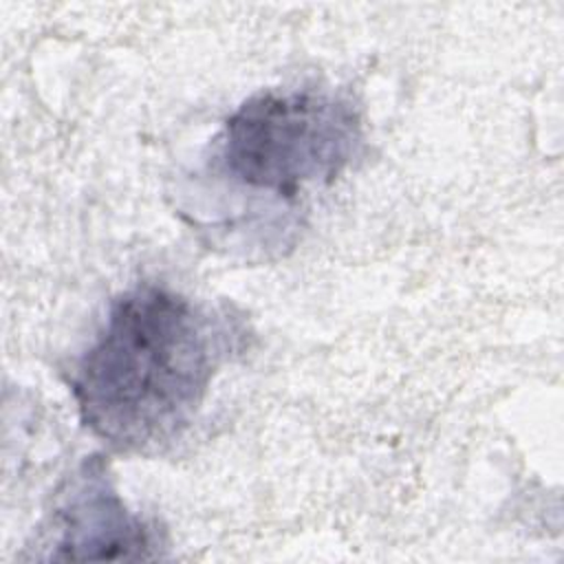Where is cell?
<instances>
[{
    "mask_svg": "<svg viewBox=\"0 0 564 564\" xmlns=\"http://www.w3.org/2000/svg\"><path fill=\"white\" fill-rule=\"evenodd\" d=\"M247 328L227 308L156 282L121 291L70 370L82 425L119 454L156 452L196 419Z\"/></svg>",
    "mask_w": 564,
    "mask_h": 564,
    "instance_id": "1",
    "label": "cell"
},
{
    "mask_svg": "<svg viewBox=\"0 0 564 564\" xmlns=\"http://www.w3.org/2000/svg\"><path fill=\"white\" fill-rule=\"evenodd\" d=\"M361 148L364 123L350 97L324 88L260 90L225 119L207 170L289 200L311 185L335 183Z\"/></svg>",
    "mask_w": 564,
    "mask_h": 564,
    "instance_id": "2",
    "label": "cell"
},
{
    "mask_svg": "<svg viewBox=\"0 0 564 564\" xmlns=\"http://www.w3.org/2000/svg\"><path fill=\"white\" fill-rule=\"evenodd\" d=\"M163 533L130 511L101 456H88L59 485L29 560L139 562L161 557Z\"/></svg>",
    "mask_w": 564,
    "mask_h": 564,
    "instance_id": "3",
    "label": "cell"
}]
</instances>
